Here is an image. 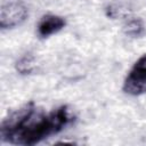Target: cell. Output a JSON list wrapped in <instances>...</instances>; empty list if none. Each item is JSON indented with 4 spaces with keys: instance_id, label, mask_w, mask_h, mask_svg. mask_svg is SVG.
I'll use <instances>...</instances> for the list:
<instances>
[{
    "instance_id": "cell-1",
    "label": "cell",
    "mask_w": 146,
    "mask_h": 146,
    "mask_svg": "<svg viewBox=\"0 0 146 146\" xmlns=\"http://www.w3.org/2000/svg\"><path fill=\"white\" fill-rule=\"evenodd\" d=\"M75 120L76 116L68 105L46 111L29 102L1 121L0 138L11 145L33 146L59 133Z\"/></svg>"
},
{
    "instance_id": "cell-2",
    "label": "cell",
    "mask_w": 146,
    "mask_h": 146,
    "mask_svg": "<svg viewBox=\"0 0 146 146\" xmlns=\"http://www.w3.org/2000/svg\"><path fill=\"white\" fill-rule=\"evenodd\" d=\"M122 90L130 96L146 94V54L140 56L129 70L123 81Z\"/></svg>"
},
{
    "instance_id": "cell-3",
    "label": "cell",
    "mask_w": 146,
    "mask_h": 146,
    "mask_svg": "<svg viewBox=\"0 0 146 146\" xmlns=\"http://www.w3.org/2000/svg\"><path fill=\"white\" fill-rule=\"evenodd\" d=\"M27 16L29 8L22 0H5L0 9V27L6 30L19 26Z\"/></svg>"
},
{
    "instance_id": "cell-4",
    "label": "cell",
    "mask_w": 146,
    "mask_h": 146,
    "mask_svg": "<svg viewBox=\"0 0 146 146\" xmlns=\"http://www.w3.org/2000/svg\"><path fill=\"white\" fill-rule=\"evenodd\" d=\"M65 25L66 19L64 17L55 14H46L40 18L36 25V33L39 38L46 39L62 31L65 27Z\"/></svg>"
},
{
    "instance_id": "cell-5",
    "label": "cell",
    "mask_w": 146,
    "mask_h": 146,
    "mask_svg": "<svg viewBox=\"0 0 146 146\" xmlns=\"http://www.w3.org/2000/svg\"><path fill=\"white\" fill-rule=\"evenodd\" d=\"M16 71L22 75H29L34 73L38 70L36 59L33 55H24L22 56L15 64Z\"/></svg>"
},
{
    "instance_id": "cell-6",
    "label": "cell",
    "mask_w": 146,
    "mask_h": 146,
    "mask_svg": "<svg viewBox=\"0 0 146 146\" xmlns=\"http://www.w3.org/2000/svg\"><path fill=\"white\" fill-rule=\"evenodd\" d=\"M123 32L124 34L132 36V38L140 36L145 32L144 22L140 18H129L123 25Z\"/></svg>"
},
{
    "instance_id": "cell-7",
    "label": "cell",
    "mask_w": 146,
    "mask_h": 146,
    "mask_svg": "<svg viewBox=\"0 0 146 146\" xmlns=\"http://www.w3.org/2000/svg\"><path fill=\"white\" fill-rule=\"evenodd\" d=\"M105 11H106V16L110 18H113V19L123 18V17L129 16V14H130L129 8L121 3H111L106 7Z\"/></svg>"
}]
</instances>
